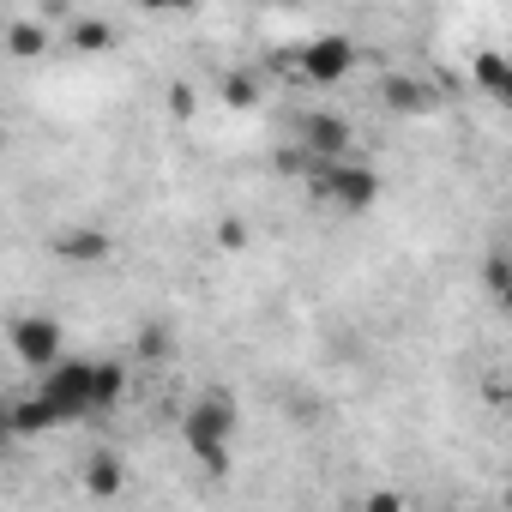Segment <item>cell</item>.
I'll use <instances>...</instances> for the list:
<instances>
[{
  "mask_svg": "<svg viewBox=\"0 0 512 512\" xmlns=\"http://www.w3.org/2000/svg\"><path fill=\"white\" fill-rule=\"evenodd\" d=\"M380 103H386L392 115H428L440 97H434V85H422V79H410V73H386V79H380Z\"/></svg>",
  "mask_w": 512,
  "mask_h": 512,
  "instance_id": "8",
  "label": "cell"
},
{
  "mask_svg": "<svg viewBox=\"0 0 512 512\" xmlns=\"http://www.w3.org/2000/svg\"><path fill=\"white\" fill-rule=\"evenodd\" d=\"M139 7H145V13H193L199 0H139Z\"/></svg>",
  "mask_w": 512,
  "mask_h": 512,
  "instance_id": "17",
  "label": "cell"
},
{
  "mask_svg": "<svg viewBox=\"0 0 512 512\" xmlns=\"http://www.w3.org/2000/svg\"><path fill=\"white\" fill-rule=\"evenodd\" d=\"M0 145H7V127H0Z\"/></svg>",
  "mask_w": 512,
  "mask_h": 512,
  "instance_id": "23",
  "label": "cell"
},
{
  "mask_svg": "<svg viewBox=\"0 0 512 512\" xmlns=\"http://www.w3.org/2000/svg\"><path fill=\"white\" fill-rule=\"evenodd\" d=\"M278 7H302V0H278Z\"/></svg>",
  "mask_w": 512,
  "mask_h": 512,
  "instance_id": "22",
  "label": "cell"
},
{
  "mask_svg": "<svg viewBox=\"0 0 512 512\" xmlns=\"http://www.w3.org/2000/svg\"><path fill=\"white\" fill-rule=\"evenodd\" d=\"M85 488H91L97 500H115V494L127 488V464H121L115 452H91V464H85Z\"/></svg>",
  "mask_w": 512,
  "mask_h": 512,
  "instance_id": "9",
  "label": "cell"
},
{
  "mask_svg": "<svg viewBox=\"0 0 512 512\" xmlns=\"http://www.w3.org/2000/svg\"><path fill=\"white\" fill-rule=\"evenodd\" d=\"M169 350V332H145V356H163Z\"/></svg>",
  "mask_w": 512,
  "mask_h": 512,
  "instance_id": "21",
  "label": "cell"
},
{
  "mask_svg": "<svg viewBox=\"0 0 512 512\" xmlns=\"http://www.w3.org/2000/svg\"><path fill=\"white\" fill-rule=\"evenodd\" d=\"M296 145L308 157H350V121L344 115H302L296 121Z\"/></svg>",
  "mask_w": 512,
  "mask_h": 512,
  "instance_id": "6",
  "label": "cell"
},
{
  "mask_svg": "<svg viewBox=\"0 0 512 512\" xmlns=\"http://www.w3.org/2000/svg\"><path fill=\"white\" fill-rule=\"evenodd\" d=\"M181 440H187V452L211 470V476H223L229 470V440H235V398L229 392H199L193 404H187V416H181Z\"/></svg>",
  "mask_w": 512,
  "mask_h": 512,
  "instance_id": "2",
  "label": "cell"
},
{
  "mask_svg": "<svg viewBox=\"0 0 512 512\" xmlns=\"http://www.w3.org/2000/svg\"><path fill=\"white\" fill-rule=\"evenodd\" d=\"M356 43L350 37H314L302 55H296V73H302V85H344L350 73H356Z\"/></svg>",
  "mask_w": 512,
  "mask_h": 512,
  "instance_id": "4",
  "label": "cell"
},
{
  "mask_svg": "<svg viewBox=\"0 0 512 512\" xmlns=\"http://www.w3.org/2000/svg\"><path fill=\"white\" fill-rule=\"evenodd\" d=\"M470 73H476V85H482L488 97H506V91H512V67H506V55H500V49H482Z\"/></svg>",
  "mask_w": 512,
  "mask_h": 512,
  "instance_id": "13",
  "label": "cell"
},
{
  "mask_svg": "<svg viewBox=\"0 0 512 512\" xmlns=\"http://www.w3.org/2000/svg\"><path fill=\"white\" fill-rule=\"evenodd\" d=\"M482 284L494 296H506V253H488V260H482Z\"/></svg>",
  "mask_w": 512,
  "mask_h": 512,
  "instance_id": "16",
  "label": "cell"
},
{
  "mask_svg": "<svg viewBox=\"0 0 512 512\" xmlns=\"http://www.w3.org/2000/svg\"><path fill=\"white\" fill-rule=\"evenodd\" d=\"M91 374H97V410H115V404L127 398V362L97 356V362H91Z\"/></svg>",
  "mask_w": 512,
  "mask_h": 512,
  "instance_id": "11",
  "label": "cell"
},
{
  "mask_svg": "<svg viewBox=\"0 0 512 512\" xmlns=\"http://www.w3.org/2000/svg\"><path fill=\"white\" fill-rule=\"evenodd\" d=\"M43 49H49V31H43V25H31V19H25V25H13V31H7V55L37 61Z\"/></svg>",
  "mask_w": 512,
  "mask_h": 512,
  "instance_id": "14",
  "label": "cell"
},
{
  "mask_svg": "<svg viewBox=\"0 0 512 512\" xmlns=\"http://www.w3.org/2000/svg\"><path fill=\"white\" fill-rule=\"evenodd\" d=\"M302 181H308V193L320 205H332L344 217H362V211L380 205V175L368 163H350V157H308Z\"/></svg>",
  "mask_w": 512,
  "mask_h": 512,
  "instance_id": "1",
  "label": "cell"
},
{
  "mask_svg": "<svg viewBox=\"0 0 512 512\" xmlns=\"http://www.w3.org/2000/svg\"><path fill=\"white\" fill-rule=\"evenodd\" d=\"M7 344H13V356H19L25 368H49V362H61V320L25 314V320H13Z\"/></svg>",
  "mask_w": 512,
  "mask_h": 512,
  "instance_id": "5",
  "label": "cell"
},
{
  "mask_svg": "<svg viewBox=\"0 0 512 512\" xmlns=\"http://www.w3.org/2000/svg\"><path fill=\"white\" fill-rule=\"evenodd\" d=\"M67 43L85 49V55H103V49H115V25L109 19H73L67 25Z\"/></svg>",
  "mask_w": 512,
  "mask_h": 512,
  "instance_id": "12",
  "label": "cell"
},
{
  "mask_svg": "<svg viewBox=\"0 0 512 512\" xmlns=\"http://www.w3.org/2000/svg\"><path fill=\"white\" fill-rule=\"evenodd\" d=\"M13 440H19V434H13V404H7V398H0V452H7Z\"/></svg>",
  "mask_w": 512,
  "mask_h": 512,
  "instance_id": "19",
  "label": "cell"
},
{
  "mask_svg": "<svg viewBox=\"0 0 512 512\" xmlns=\"http://www.w3.org/2000/svg\"><path fill=\"white\" fill-rule=\"evenodd\" d=\"M217 241H223V247H241V241H247V229H241V217H229V223L217 229Z\"/></svg>",
  "mask_w": 512,
  "mask_h": 512,
  "instance_id": "20",
  "label": "cell"
},
{
  "mask_svg": "<svg viewBox=\"0 0 512 512\" xmlns=\"http://www.w3.org/2000/svg\"><path fill=\"white\" fill-rule=\"evenodd\" d=\"M169 115H181V121L193 115V91H187V85H175V91H169Z\"/></svg>",
  "mask_w": 512,
  "mask_h": 512,
  "instance_id": "18",
  "label": "cell"
},
{
  "mask_svg": "<svg viewBox=\"0 0 512 512\" xmlns=\"http://www.w3.org/2000/svg\"><path fill=\"white\" fill-rule=\"evenodd\" d=\"M43 398H49V410H55L61 428L85 422V416H103L97 410V374H91V362H49L43 368Z\"/></svg>",
  "mask_w": 512,
  "mask_h": 512,
  "instance_id": "3",
  "label": "cell"
},
{
  "mask_svg": "<svg viewBox=\"0 0 512 512\" xmlns=\"http://www.w3.org/2000/svg\"><path fill=\"white\" fill-rule=\"evenodd\" d=\"M223 103L229 109H253L260 103V79L253 73H223Z\"/></svg>",
  "mask_w": 512,
  "mask_h": 512,
  "instance_id": "15",
  "label": "cell"
},
{
  "mask_svg": "<svg viewBox=\"0 0 512 512\" xmlns=\"http://www.w3.org/2000/svg\"><path fill=\"white\" fill-rule=\"evenodd\" d=\"M49 428H61V422H55V410H49L43 392H37V398H13V434H19V440L49 434Z\"/></svg>",
  "mask_w": 512,
  "mask_h": 512,
  "instance_id": "10",
  "label": "cell"
},
{
  "mask_svg": "<svg viewBox=\"0 0 512 512\" xmlns=\"http://www.w3.org/2000/svg\"><path fill=\"white\" fill-rule=\"evenodd\" d=\"M55 253H61L67 266H103L109 253H115V241H109V229L79 223V229H61V235H55Z\"/></svg>",
  "mask_w": 512,
  "mask_h": 512,
  "instance_id": "7",
  "label": "cell"
}]
</instances>
